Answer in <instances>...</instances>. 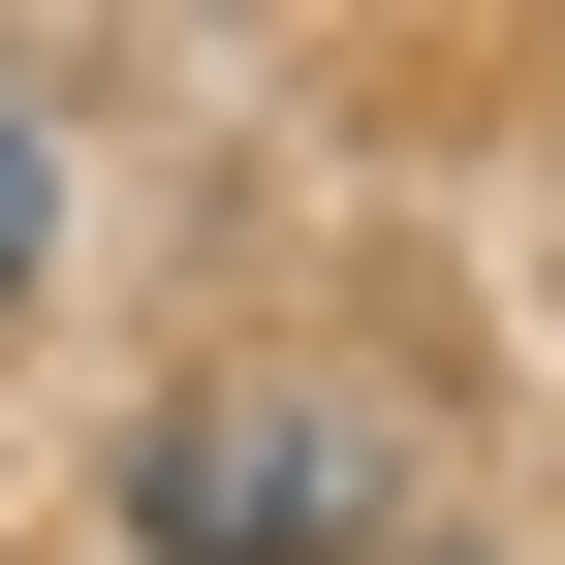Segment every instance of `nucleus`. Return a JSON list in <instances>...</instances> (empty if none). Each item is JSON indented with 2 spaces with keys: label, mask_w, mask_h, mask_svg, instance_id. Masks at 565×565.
Instances as JSON below:
<instances>
[{
  "label": "nucleus",
  "mask_w": 565,
  "mask_h": 565,
  "mask_svg": "<svg viewBox=\"0 0 565 565\" xmlns=\"http://www.w3.org/2000/svg\"><path fill=\"white\" fill-rule=\"evenodd\" d=\"M126 503H158V565H471L315 377H189L158 440H126Z\"/></svg>",
  "instance_id": "nucleus-1"
},
{
  "label": "nucleus",
  "mask_w": 565,
  "mask_h": 565,
  "mask_svg": "<svg viewBox=\"0 0 565 565\" xmlns=\"http://www.w3.org/2000/svg\"><path fill=\"white\" fill-rule=\"evenodd\" d=\"M32 252H63V158H32V95H0V315H32Z\"/></svg>",
  "instance_id": "nucleus-2"
}]
</instances>
